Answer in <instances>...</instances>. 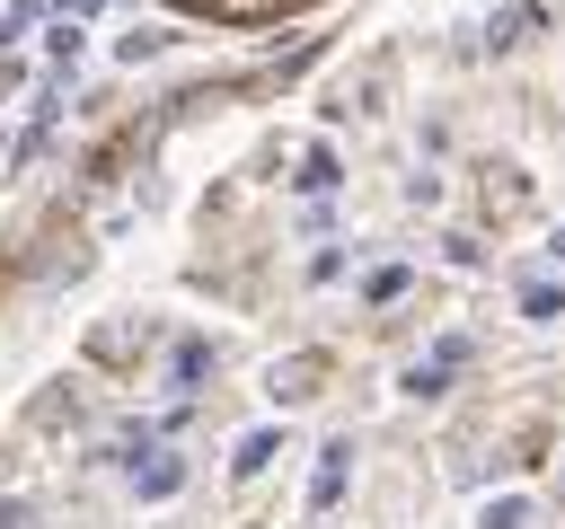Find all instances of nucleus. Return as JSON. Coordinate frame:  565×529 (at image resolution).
<instances>
[{
	"label": "nucleus",
	"mask_w": 565,
	"mask_h": 529,
	"mask_svg": "<svg viewBox=\"0 0 565 529\" xmlns=\"http://www.w3.org/2000/svg\"><path fill=\"white\" fill-rule=\"evenodd\" d=\"M177 9H194V18H212V26H274V18H309V9H327V0H177Z\"/></svg>",
	"instance_id": "f257e3e1"
}]
</instances>
